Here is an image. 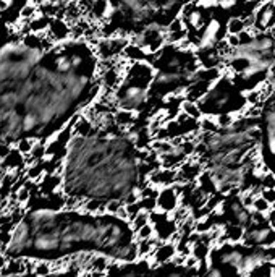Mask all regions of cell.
Segmentation results:
<instances>
[{
  "mask_svg": "<svg viewBox=\"0 0 275 277\" xmlns=\"http://www.w3.org/2000/svg\"><path fill=\"white\" fill-rule=\"evenodd\" d=\"M97 49L86 39H0V143L46 141L92 104Z\"/></svg>",
  "mask_w": 275,
  "mask_h": 277,
  "instance_id": "obj_1",
  "label": "cell"
},
{
  "mask_svg": "<svg viewBox=\"0 0 275 277\" xmlns=\"http://www.w3.org/2000/svg\"><path fill=\"white\" fill-rule=\"evenodd\" d=\"M81 253L134 261L138 240L131 224L113 214L36 209L20 219L5 245L13 259L50 262Z\"/></svg>",
  "mask_w": 275,
  "mask_h": 277,
  "instance_id": "obj_2",
  "label": "cell"
},
{
  "mask_svg": "<svg viewBox=\"0 0 275 277\" xmlns=\"http://www.w3.org/2000/svg\"><path fill=\"white\" fill-rule=\"evenodd\" d=\"M143 180L144 152L126 130L97 125L70 140L62 162V185L70 198L126 203L140 193Z\"/></svg>",
  "mask_w": 275,
  "mask_h": 277,
  "instance_id": "obj_3",
  "label": "cell"
},
{
  "mask_svg": "<svg viewBox=\"0 0 275 277\" xmlns=\"http://www.w3.org/2000/svg\"><path fill=\"white\" fill-rule=\"evenodd\" d=\"M191 0H104V33L140 36L177 23Z\"/></svg>",
  "mask_w": 275,
  "mask_h": 277,
  "instance_id": "obj_4",
  "label": "cell"
},
{
  "mask_svg": "<svg viewBox=\"0 0 275 277\" xmlns=\"http://www.w3.org/2000/svg\"><path fill=\"white\" fill-rule=\"evenodd\" d=\"M108 277H201L196 266L186 262H164V264H146V262H126L125 266L113 269Z\"/></svg>",
  "mask_w": 275,
  "mask_h": 277,
  "instance_id": "obj_5",
  "label": "cell"
},
{
  "mask_svg": "<svg viewBox=\"0 0 275 277\" xmlns=\"http://www.w3.org/2000/svg\"><path fill=\"white\" fill-rule=\"evenodd\" d=\"M254 28L252 31H273L275 29V0H265L252 12Z\"/></svg>",
  "mask_w": 275,
  "mask_h": 277,
  "instance_id": "obj_6",
  "label": "cell"
},
{
  "mask_svg": "<svg viewBox=\"0 0 275 277\" xmlns=\"http://www.w3.org/2000/svg\"><path fill=\"white\" fill-rule=\"evenodd\" d=\"M0 277H79L75 269H65V271H55L49 274H38V272H23V274H7Z\"/></svg>",
  "mask_w": 275,
  "mask_h": 277,
  "instance_id": "obj_7",
  "label": "cell"
},
{
  "mask_svg": "<svg viewBox=\"0 0 275 277\" xmlns=\"http://www.w3.org/2000/svg\"><path fill=\"white\" fill-rule=\"evenodd\" d=\"M244 29H246V26H244L243 18L233 17V18L228 20V23H227V33H228V34H235V36H238L241 31H244Z\"/></svg>",
  "mask_w": 275,
  "mask_h": 277,
  "instance_id": "obj_8",
  "label": "cell"
},
{
  "mask_svg": "<svg viewBox=\"0 0 275 277\" xmlns=\"http://www.w3.org/2000/svg\"><path fill=\"white\" fill-rule=\"evenodd\" d=\"M272 209V204L267 203L262 196H256L254 201H252V206H251V211H254V213H260V214H269V211Z\"/></svg>",
  "mask_w": 275,
  "mask_h": 277,
  "instance_id": "obj_9",
  "label": "cell"
},
{
  "mask_svg": "<svg viewBox=\"0 0 275 277\" xmlns=\"http://www.w3.org/2000/svg\"><path fill=\"white\" fill-rule=\"evenodd\" d=\"M259 187L260 190H267V188H275V173L267 170L259 180Z\"/></svg>",
  "mask_w": 275,
  "mask_h": 277,
  "instance_id": "obj_10",
  "label": "cell"
},
{
  "mask_svg": "<svg viewBox=\"0 0 275 277\" xmlns=\"http://www.w3.org/2000/svg\"><path fill=\"white\" fill-rule=\"evenodd\" d=\"M262 248V256L265 262H273L275 261V245L270 246H260Z\"/></svg>",
  "mask_w": 275,
  "mask_h": 277,
  "instance_id": "obj_11",
  "label": "cell"
},
{
  "mask_svg": "<svg viewBox=\"0 0 275 277\" xmlns=\"http://www.w3.org/2000/svg\"><path fill=\"white\" fill-rule=\"evenodd\" d=\"M260 196L269 203L275 204V188H267V190H260Z\"/></svg>",
  "mask_w": 275,
  "mask_h": 277,
  "instance_id": "obj_12",
  "label": "cell"
},
{
  "mask_svg": "<svg viewBox=\"0 0 275 277\" xmlns=\"http://www.w3.org/2000/svg\"><path fill=\"white\" fill-rule=\"evenodd\" d=\"M267 221H269V225L275 230V208H272L269 211V214H267Z\"/></svg>",
  "mask_w": 275,
  "mask_h": 277,
  "instance_id": "obj_13",
  "label": "cell"
}]
</instances>
